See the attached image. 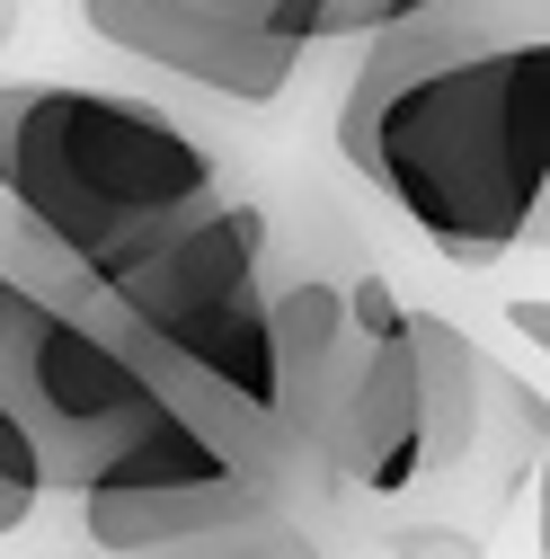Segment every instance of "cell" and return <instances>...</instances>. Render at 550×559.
I'll use <instances>...</instances> for the list:
<instances>
[{"label":"cell","mask_w":550,"mask_h":559,"mask_svg":"<svg viewBox=\"0 0 550 559\" xmlns=\"http://www.w3.org/2000/svg\"><path fill=\"white\" fill-rule=\"evenodd\" d=\"M223 195L214 152L169 107L72 81H0V285L81 311Z\"/></svg>","instance_id":"2"},{"label":"cell","mask_w":550,"mask_h":559,"mask_svg":"<svg viewBox=\"0 0 550 559\" xmlns=\"http://www.w3.org/2000/svg\"><path fill=\"white\" fill-rule=\"evenodd\" d=\"M19 36V0H0V45H10Z\"/></svg>","instance_id":"9"},{"label":"cell","mask_w":550,"mask_h":559,"mask_svg":"<svg viewBox=\"0 0 550 559\" xmlns=\"http://www.w3.org/2000/svg\"><path fill=\"white\" fill-rule=\"evenodd\" d=\"M10 311H19V285H0V337H10Z\"/></svg>","instance_id":"10"},{"label":"cell","mask_w":550,"mask_h":559,"mask_svg":"<svg viewBox=\"0 0 550 559\" xmlns=\"http://www.w3.org/2000/svg\"><path fill=\"white\" fill-rule=\"evenodd\" d=\"M373 36H453V45H533L541 0H328L320 45H373Z\"/></svg>","instance_id":"6"},{"label":"cell","mask_w":550,"mask_h":559,"mask_svg":"<svg viewBox=\"0 0 550 559\" xmlns=\"http://www.w3.org/2000/svg\"><path fill=\"white\" fill-rule=\"evenodd\" d=\"M45 515V479H36V453H27V436L0 417V542H19L27 524Z\"/></svg>","instance_id":"8"},{"label":"cell","mask_w":550,"mask_h":559,"mask_svg":"<svg viewBox=\"0 0 550 559\" xmlns=\"http://www.w3.org/2000/svg\"><path fill=\"white\" fill-rule=\"evenodd\" d=\"M0 417L27 436L45 498L72 507L169 427V400L89 311L19 294L10 337H0Z\"/></svg>","instance_id":"5"},{"label":"cell","mask_w":550,"mask_h":559,"mask_svg":"<svg viewBox=\"0 0 550 559\" xmlns=\"http://www.w3.org/2000/svg\"><path fill=\"white\" fill-rule=\"evenodd\" d=\"M275 240L249 195H223L204 223H187L169 249L124 266L81 311L152 373V391L195 417L231 462L266 471L285 498H302V462L275 427V346H266V294H275Z\"/></svg>","instance_id":"3"},{"label":"cell","mask_w":550,"mask_h":559,"mask_svg":"<svg viewBox=\"0 0 550 559\" xmlns=\"http://www.w3.org/2000/svg\"><path fill=\"white\" fill-rule=\"evenodd\" d=\"M266 346H275V427H285L302 479L356 488L373 507H399L418 488V346L408 302L391 275H285L266 294Z\"/></svg>","instance_id":"4"},{"label":"cell","mask_w":550,"mask_h":559,"mask_svg":"<svg viewBox=\"0 0 550 559\" xmlns=\"http://www.w3.org/2000/svg\"><path fill=\"white\" fill-rule=\"evenodd\" d=\"M550 45L373 36L337 107V152L453 266H498L541 231Z\"/></svg>","instance_id":"1"},{"label":"cell","mask_w":550,"mask_h":559,"mask_svg":"<svg viewBox=\"0 0 550 559\" xmlns=\"http://www.w3.org/2000/svg\"><path fill=\"white\" fill-rule=\"evenodd\" d=\"M152 559H328L311 515L302 507H258L223 533H204V542H178V550H152Z\"/></svg>","instance_id":"7"}]
</instances>
